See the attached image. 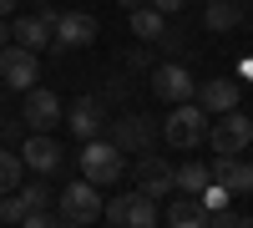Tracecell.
Instances as JSON below:
<instances>
[{
    "label": "cell",
    "instance_id": "obj_1",
    "mask_svg": "<svg viewBox=\"0 0 253 228\" xmlns=\"http://www.w3.org/2000/svg\"><path fill=\"white\" fill-rule=\"evenodd\" d=\"M56 208H61V223L86 228V223H96V218H101L107 198H101V188H96V182H86V178H71L66 188L56 193Z\"/></svg>",
    "mask_w": 253,
    "mask_h": 228
},
{
    "label": "cell",
    "instance_id": "obj_2",
    "mask_svg": "<svg viewBox=\"0 0 253 228\" xmlns=\"http://www.w3.org/2000/svg\"><path fill=\"white\" fill-rule=\"evenodd\" d=\"M162 142L177 152H193L208 142V112L198 107V101H182V107H172V117H162Z\"/></svg>",
    "mask_w": 253,
    "mask_h": 228
},
{
    "label": "cell",
    "instance_id": "obj_3",
    "mask_svg": "<svg viewBox=\"0 0 253 228\" xmlns=\"http://www.w3.org/2000/svg\"><path fill=\"white\" fill-rule=\"evenodd\" d=\"M81 178L96 182V188H107V182L122 178V147L112 137H91V142H81Z\"/></svg>",
    "mask_w": 253,
    "mask_h": 228
},
{
    "label": "cell",
    "instance_id": "obj_4",
    "mask_svg": "<svg viewBox=\"0 0 253 228\" xmlns=\"http://www.w3.org/2000/svg\"><path fill=\"white\" fill-rule=\"evenodd\" d=\"M107 127H112L107 137L117 142L122 152H152V147H157V137H162L157 117H147V112H126V117H112Z\"/></svg>",
    "mask_w": 253,
    "mask_h": 228
},
{
    "label": "cell",
    "instance_id": "obj_5",
    "mask_svg": "<svg viewBox=\"0 0 253 228\" xmlns=\"http://www.w3.org/2000/svg\"><path fill=\"white\" fill-rule=\"evenodd\" d=\"M208 147H213L218 157H238L253 147V117L243 112H223L213 127H208Z\"/></svg>",
    "mask_w": 253,
    "mask_h": 228
},
{
    "label": "cell",
    "instance_id": "obj_6",
    "mask_svg": "<svg viewBox=\"0 0 253 228\" xmlns=\"http://www.w3.org/2000/svg\"><path fill=\"white\" fill-rule=\"evenodd\" d=\"M152 91L167 107H182V101L198 96V76L187 66H177V61H162V66H152Z\"/></svg>",
    "mask_w": 253,
    "mask_h": 228
},
{
    "label": "cell",
    "instance_id": "obj_7",
    "mask_svg": "<svg viewBox=\"0 0 253 228\" xmlns=\"http://www.w3.org/2000/svg\"><path fill=\"white\" fill-rule=\"evenodd\" d=\"M51 188H46V182H26V188H15V193H5V198H0V223H26L31 213H46L51 208Z\"/></svg>",
    "mask_w": 253,
    "mask_h": 228
},
{
    "label": "cell",
    "instance_id": "obj_8",
    "mask_svg": "<svg viewBox=\"0 0 253 228\" xmlns=\"http://www.w3.org/2000/svg\"><path fill=\"white\" fill-rule=\"evenodd\" d=\"M51 26H56V10L51 5H41L36 15H20V20H10V41L15 46H26V51H46V46H56V36H51Z\"/></svg>",
    "mask_w": 253,
    "mask_h": 228
},
{
    "label": "cell",
    "instance_id": "obj_9",
    "mask_svg": "<svg viewBox=\"0 0 253 228\" xmlns=\"http://www.w3.org/2000/svg\"><path fill=\"white\" fill-rule=\"evenodd\" d=\"M172 188H177V168L162 162V157H152V152H142L137 157V193L157 203V198H167Z\"/></svg>",
    "mask_w": 253,
    "mask_h": 228
},
{
    "label": "cell",
    "instance_id": "obj_10",
    "mask_svg": "<svg viewBox=\"0 0 253 228\" xmlns=\"http://www.w3.org/2000/svg\"><path fill=\"white\" fill-rule=\"evenodd\" d=\"M36 76H41L36 51H26V46H5V51H0V81H5L10 91H31Z\"/></svg>",
    "mask_w": 253,
    "mask_h": 228
},
{
    "label": "cell",
    "instance_id": "obj_11",
    "mask_svg": "<svg viewBox=\"0 0 253 228\" xmlns=\"http://www.w3.org/2000/svg\"><path fill=\"white\" fill-rule=\"evenodd\" d=\"M66 122H71V132H76V142H91V137H101L107 132V101L101 96H76L71 101V112H66Z\"/></svg>",
    "mask_w": 253,
    "mask_h": 228
},
{
    "label": "cell",
    "instance_id": "obj_12",
    "mask_svg": "<svg viewBox=\"0 0 253 228\" xmlns=\"http://www.w3.org/2000/svg\"><path fill=\"white\" fill-rule=\"evenodd\" d=\"M193 101H198L208 117H223V112H238L243 91H238L233 76H213V81H198V96H193Z\"/></svg>",
    "mask_w": 253,
    "mask_h": 228
},
{
    "label": "cell",
    "instance_id": "obj_13",
    "mask_svg": "<svg viewBox=\"0 0 253 228\" xmlns=\"http://www.w3.org/2000/svg\"><path fill=\"white\" fill-rule=\"evenodd\" d=\"M96 15H86V10H56V26H51V36H56V46H91L96 41Z\"/></svg>",
    "mask_w": 253,
    "mask_h": 228
},
{
    "label": "cell",
    "instance_id": "obj_14",
    "mask_svg": "<svg viewBox=\"0 0 253 228\" xmlns=\"http://www.w3.org/2000/svg\"><path fill=\"white\" fill-rule=\"evenodd\" d=\"M20 162H26V168H36L41 178H46V173H56L61 162H66V152H61V142H56L51 132H31L26 142H20Z\"/></svg>",
    "mask_w": 253,
    "mask_h": 228
},
{
    "label": "cell",
    "instance_id": "obj_15",
    "mask_svg": "<svg viewBox=\"0 0 253 228\" xmlns=\"http://www.w3.org/2000/svg\"><path fill=\"white\" fill-rule=\"evenodd\" d=\"M20 117H26L31 132H51L56 122H61V96L51 87H31L26 91V112H20Z\"/></svg>",
    "mask_w": 253,
    "mask_h": 228
},
{
    "label": "cell",
    "instance_id": "obj_16",
    "mask_svg": "<svg viewBox=\"0 0 253 228\" xmlns=\"http://www.w3.org/2000/svg\"><path fill=\"white\" fill-rule=\"evenodd\" d=\"M208 168H213V182H218L223 193H233V198L253 193V162L248 157H213Z\"/></svg>",
    "mask_w": 253,
    "mask_h": 228
},
{
    "label": "cell",
    "instance_id": "obj_17",
    "mask_svg": "<svg viewBox=\"0 0 253 228\" xmlns=\"http://www.w3.org/2000/svg\"><path fill=\"white\" fill-rule=\"evenodd\" d=\"M203 26L208 31H233V26H243V0H208V5H203Z\"/></svg>",
    "mask_w": 253,
    "mask_h": 228
},
{
    "label": "cell",
    "instance_id": "obj_18",
    "mask_svg": "<svg viewBox=\"0 0 253 228\" xmlns=\"http://www.w3.org/2000/svg\"><path fill=\"white\" fill-rule=\"evenodd\" d=\"M167 228H208V208H203V198H177L172 208H167Z\"/></svg>",
    "mask_w": 253,
    "mask_h": 228
},
{
    "label": "cell",
    "instance_id": "obj_19",
    "mask_svg": "<svg viewBox=\"0 0 253 228\" xmlns=\"http://www.w3.org/2000/svg\"><path fill=\"white\" fill-rule=\"evenodd\" d=\"M208 188H213V168H208V162H182V168H177V193L203 198Z\"/></svg>",
    "mask_w": 253,
    "mask_h": 228
},
{
    "label": "cell",
    "instance_id": "obj_20",
    "mask_svg": "<svg viewBox=\"0 0 253 228\" xmlns=\"http://www.w3.org/2000/svg\"><path fill=\"white\" fill-rule=\"evenodd\" d=\"M157 223V203L142 198V193H126V213H122V228H152Z\"/></svg>",
    "mask_w": 253,
    "mask_h": 228
},
{
    "label": "cell",
    "instance_id": "obj_21",
    "mask_svg": "<svg viewBox=\"0 0 253 228\" xmlns=\"http://www.w3.org/2000/svg\"><path fill=\"white\" fill-rule=\"evenodd\" d=\"M132 36H142V41H162V36H167V26H162V10H152V5H137V10H132Z\"/></svg>",
    "mask_w": 253,
    "mask_h": 228
},
{
    "label": "cell",
    "instance_id": "obj_22",
    "mask_svg": "<svg viewBox=\"0 0 253 228\" xmlns=\"http://www.w3.org/2000/svg\"><path fill=\"white\" fill-rule=\"evenodd\" d=\"M20 173H26V162H20V152H5V147H0V198L20 188Z\"/></svg>",
    "mask_w": 253,
    "mask_h": 228
},
{
    "label": "cell",
    "instance_id": "obj_23",
    "mask_svg": "<svg viewBox=\"0 0 253 228\" xmlns=\"http://www.w3.org/2000/svg\"><path fill=\"white\" fill-rule=\"evenodd\" d=\"M208 228H238V213L233 208H213L208 213Z\"/></svg>",
    "mask_w": 253,
    "mask_h": 228
},
{
    "label": "cell",
    "instance_id": "obj_24",
    "mask_svg": "<svg viewBox=\"0 0 253 228\" xmlns=\"http://www.w3.org/2000/svg\"><path fill=\"white\" fill-rule=\"evenodd\" d=\"M20 228H71V223H61V213H56V218H51V213H31Z\"/></svg>",
    "mask_w": 253,
    "mask_h": 228
},
{
    "label": "cell",
    "instance_id": "obj_25",
    "mask_svg": "<svg viewBox=\"0 0 253 228\" xmlns=\"http://www.w3.org/2000/svg\"><path fill=\"white\" fill-rule=\"evenodd\" d=\"M228 198H233V193H223L218 182H213V188L203 193V208H208V213H213V208H228Z\"/></svg>",
    "mask_w": 253,
    "mask_h": 228
},
{
    "label": "cell",
    "instance_id": "obj_26",
    "mask_svg": "<svg viewBox=\"0 0 253 228\" xmlns=\"http://www.w3.org/2000/svg\"><path fill=\"white\" fill-rule=\"evenodd\" d=\"M147 5H152V10H162V15H177L187 0H147Z\"/></svg>",
    "mask_w": 253,
    "mask_h": 228
},
{
    "label": "cell",
    "instance_id": "obj_27",
    "mask_svg": "<svg viewBox=\"0 0 253 228\" xmlns=\"http://www.w3.org/2000/svg\"><path fill=\"white\" fill-rule=\"evenodd\" d=\"M5 46H10V20L0 15V51H5Z\"/></svg>",
    "mask_w": 253,
    "mask_h": 228
},
{
    "label": "cell",
    "instance_id": "obj_28",
    "mask_svg": "<svg viewBox=\"0 0 253 228\" xmlns=\"http://www.w3.org/2000/svg\"><path fill=\"white\" fill-rule=\"evenodd\" d=\"M15 10V0H0V15H10Z\"/></svg>",
    "mask_w": 253,
    "mask_h": 228
},
{
    "label": "cell",
    "instance_id": "obj_29",
    "mask_svg": "<svg viewBox=\"0 0 253 228\" xmlns=\"http://www.w3.org/2000/svg\"><path fill=\"white\" fill-rule=\"evenodd\" d=\"M117 5H126V10H137V5H142V0H117Z\"/></svg>",
    "mask_w": 253,
    "mask_h": 228
},
{
    "label": "cell",
    "instance_id": "obj_30",
    "mask_svg": "<svg viewBox=\"0 0 253 228\" xmlns=\"http://www.w3.org/2000/svg\"><path fill=\"white\" fill-rule=\"evenodd\" d=\"M238 228H253V218H238Z\"/></svg>",
    "mask_w": 253,
    "mask_h": 228
},
{
    "label": "cell",
    "instance_id": "obj_31",
    "mask_svg": "<svg viewBox=\"0 0 253 228\" xmlns=\"http://www.w3.org/2000/svg\"><path fill=\"white\" fill-rule=\"evenodd\" d=\"M41 5H46V0H41Z\"/></svg>",
    "mask_w": 253,
    "mask_h": 228
},
{
    "label": "cell",
    "instance_id": "obj_32",
    "mask_svg": "<svg viewBox=\"0 0 253 228\" xmlns=\"http://www.w3.org/2000/svg\"><path fill=\"white\" fill-rule=\"evenodd\" d=\"M0 122H5V117H0Z\"/></svg>",
    "mask_w": 253,
    "mask_h": 228
},
{
    "label": "cell",
    "instance_id": "obj_33",
    "mask_svg": "<svg viewBox=\"0 0 253 228\" xmlns=\"http://www.w3.org/2000/svg\"><path fill=\"white\" fill-rule=\"evenodd\" d=\"M248 117H253V112H248Z\"/></svg>",
    "mask_w": 253,
    "mask_h": 228
}]
</instances>
